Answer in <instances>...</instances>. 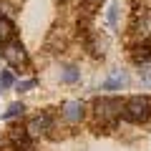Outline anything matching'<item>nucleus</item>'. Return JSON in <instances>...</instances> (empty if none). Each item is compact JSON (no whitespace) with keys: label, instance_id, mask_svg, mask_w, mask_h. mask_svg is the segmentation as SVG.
Listing matches in <instances>:
<instances>
[{"label":"nucleus","instance_id":"6","mask_svg":"<svg viewBox=\"0 0 151 151\" xmlns=\"http://www.w3.org/2000/svg\"><path fill=\"white\" fill-rule=\"evenodd\" d=\"M8 146L10 151H35V139L20 126H13L8 131Z\"/></svg>","mask_w":151,"mask_h":151},{"label":"nucleus","instance_id":"7","mask_svg":"<svg viewBox=\"0 0 151 151\" xmlns=\"http://www.w3.org/2000/svg\"><path fill=\"white\" fill-rule=\"evenodd\" d=\"M60 119L65 121V124H81L83 119H86V106H83V101H78V98H70V101H65L63 106H60Z\"/></svg>","mask_w":151,"mask_h":151},{"label":"nucleus","instance_id":"13","mask_svg":"<svg viewBox=\"0 0 151 151\" xmlns=\"http://www.w3.org/2000/svg\"><path fill=\"white\" fill-rule=\"evenodd\" d=\"M20 5H23V0H0V15L13 20V15L20 13Z\"/></svg>","mask_w":151,"mask_h":151},{"label":"nucleus","instance_id":"1","mask_svg":"<svg viewBox=\"0 0 151 151\" xmlns=\"http://www.w3.org/2000/svg\"><path fill=\"white\" fill-rule=\"evenodd\" d=\"M124 111V98L119 96H98L91 103V129L96 134H111Z\"/></svg>","mask_w":151,"mask_h":151},{"label":"nucleus","instance_id":"16","mask_svg":"<svg viewBox=\"0 0 151 151\" xmlns=\"http://www.w3.org/2000/svg\"><path fill=\"white\" fill-rule=\"evenodd\" d=\"M13 86H15L13 70H0V88H13Z\"/></svg>","mask_w":151,"mask_h":151},{"label":"nucleus","instance_id":"14","mask_svg":"<svg viewBox=\"0 0 151 151\" xmlns=\"http://www.w3.org/2000/svg\"><path fill=\"white\" fill-rule=\"evenodd\" d=\"M23 116H25V103L15 101V103L8 106L5 113H3V121H15V119H23Z\"/></svg>","mask_w":151,"mask_h":151},{"label":"nucleus","instance_id":"17","mask_svg":"<svg viewBox=\"0 0 151 151\" xmlns=\"http://www.w3.org/2000/svg\"><path fill=\"white\" fill-rule=\"evenodd\" d=\"M101 3H103V0H81V5H83V10H86V13H93Z\"/></svg>","mask_w":151,"mask_h":151},{"label":"nucleus","instance_id":"15","mask_svg":"<svg viewBox=\"0 0 151 151\" xmlns=\"http://www.w3.org/2000/svg\"><path fill=\"white\" fill-rule=\"evenodd\" d=\"M15 88L18 93H28V91H33V88H38V78H23V81H15Z\"/></svg>","mask_w":151,"mask_h":151},{"label":"nucleus","instance_id":"18","mask_svg":"<svg viewBox=\"0 0 151 151\" xmlns=\"http://www.w3.org/2000/svg\"><path fill=\"white\" fill-rule=\"evenodd\" d=\"M0 149H3V139H0Z\"/></svg>","mask_w":151,"mask_h":151},{"label":"nucleus","instance_id":"10","mask_svg":"<svg viewBox=\"0 0 151 151\" xmlns=\"http://www.w3.org/2000/svg\"><path fill=\"white\" fill-rule=\"evenodd\" d=\"M15 35H18L15 23H13L10 18L0 15V45H5V43H10V40H15Z\"/></svg>","mask_w":151,"mask_h":151},{"label":"nucleus","instance_id":"8","mask_svg":"<svg viewBox=\"0 0 151 151\" xmlns=\"http://www.w3.org/2000/svg\"><path fill=\"white\" fill-rule=\"evenodd\" d=\"M83 43H86V48L91 50V55H96V58H103V55H106L108 43H106V38H101V33L88 30L86 35H83Z\"/></svg>","mask_w":151,"mask_h":151},{"label":"nucleus","instance_id":"12","mask_svg":"<svg viewBox=\"0 0 151 151\" xmlns=\"http://www.w3.org/2000/svg\"><path fill=\"white\" fill-rule=\"evenodd\" d=\"M119 15H121V0H113L111 5H108V10H106V23H108L111 30L119 28Z\"/></svg>","mask_w":151,"mask_h":151},{"label":"nucleus","instance_id":"9","mask_svg":"<svg viewBox=\"0 0 151 151\" xmlns=\"http://www.w3.org/2000/svg\"><path fill=\"white\" fill-rule=\"evenodd\" d=\"M129 86V73L126 70H113L106 81L101 83V91H121Z\"/></svg>","mask_w":151,"mask_h":151},{"label":"nucleus","instance_id":"5","mask_svg":"<svg viewBox=\"0 0 151 151\" xmlns=\"http://www.w3.org/2000/svg\"><path fill=\"white\" fill-rule=\"evenodd\" d=\"M53 126H55L53 113H50V111H40V113H35V116H30V119H28L25 131L35 139V136H48Z\"/></svg>","mask_w":151,"mask_h":151},{"label":"nucleus","instance_id":"3","mask_svg":"<svg viewBox=\"0 0 151 151\" xmlns=\"http://www.w3.org/2000/svg\"><path fill=\"white\" fill-rule=\"evenodd\" d=\"M0 55H3V60H5L13 70H18V73L30 70V55H28L25 45H23L18 38L10 40V43H5V45H0Z\"/></svg>","mask_w":151,"mask_h":151},{"label":"nucleus","instance_id":"2","mask_svg":"<svg viewBox=\"0 0 151 151\" xmlns=\"http://www.w3.org/2000/svg\"><path fill=\"white\" fill-rule=\"evenodd\" d=\"M121 119L129 121L134 126H141L146 121H151V96H129L124 98V111H121Z\"/></svg>","mask_w":151,"mask_h":151},{"label":"nucleus","instance_id":"11","mask_svg":"<svg viewBox=\"0 0 151 151\" xmlns=\"http://www.w3.org/2000/svg\"><path fill=\"white\" fill-rule=\"evenodd\" d=\"M81 81V70H78V65L68 63L60 68V83H65V86H73V83Z\"/></svg>","mask_w":151,"mask_h":151},{"label":"nucleus","instance_id":"4","mask_svg":"<svg viewBox=\"0 0 151 151\" xmlns=\"http://www.w3.org/2000/svg\"><path fill=\"white\" fill-rule=\"evenodd\" d=\"M141 40H151V10L146 8H136L129 23V45Z\"/></svg>","mask_w":151,"mask_h":151}]
</instances>
